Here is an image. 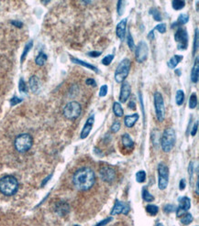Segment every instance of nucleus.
I'll use <instances>...</instances> for the list:
<instances>
[{"label":"nucleus","mask_w":199,"mask_h":226,"mask_svg":"<svg viewBox=\"0 0 199 226\" xmlns=\"http://www.w3.org/2000/svg\"><path fill=\"white\" fill-rule=\"evenodd\" d=\"M95 182V174L91 167H82L73 176V183L79 191H88Z\"/></svg>","instance_id":"nucleus-1"},{"label":"nucleus","mask_w":199,"mask_h":226,"mask_svg":"<svg viewBox=\"0 0 199 226\" xmlns=\"http://www.w3.org/2000/svg\"><path fill=\"white\" fill-rule=\"evenodd\" d=\"M18 190V181L11 175L4 176L0 179V192L6 196H12Z\"/></svg>","instance_id":"nucleus-2"},{"label":"nucleus","mask_w":199,"mask_h":226,"mask_svg":"<svg viewBox=\"0 0 199 226\" xmlns=\"http://www.w3.org/2000/svg\"><path fill=\"white\" fill-rule=\"evenodd\" d=\"M175 141H176V136H175L174 130L172 127L166 128L161 137V147L163 150L166 153L170 152L174 147Z\"/></svg>","instance_id":"nucleus-3"},{"label":"nucleus","mask_w":199,"mask_h":226,"mask_svg":"<svg viewBox=\"0 0 199 226\" xmlns=\"http://www.w3.org/2000/svg\"><path fill=\"white\" fill-rule=\"evenodd\" d=\"M33 145V138L30 134H21L15 138L14 146L16 150L19 153H25L31 148Z\"/></svg>","instance_id":"nucleus-4"},{"label":"nucleus","mask_w":199,"mask_h":226,"mask_svg":"<svg viewBox=\"0 0 199 226\" xmlns=\"http://www.w3.org/2000/svg\"><path fill=\"white\" fill-rule=\"evenodd\" d=\"M130 65L131 62L129 59H124L120 61L115 72V80L118 83H121L126 80L129 73Z\"/></svg>","instance_id":"nucleus-5"},{"label":"nucleus","mask_w":199,"mask_h":226,"mask_svg":"<svg viewBox=\"0 0 199 226\" xmlns=\"http://www.w3.org/2000/svg\"><path fill=\"white\" fill-rule=\"evenodd\" d=\"M62 113H63V115L67 119L75 120L80 116V115L82 113V106L78 102H75V101L69 102L64 106Z\"/></svg>","instance_id":"nucleus-6"},{"label":"nucleus","mask_w":199,"mask_h":226,"mask_svg":"<svg viewBox=\"0 0 199 226\" xmlns=\"http://www.w3.org/2000/svg\"><path fill=\"white\" fill-rule=\"evenodd\" d=\"M154 107H155V113H156V117L159 122H163L165 118V106H164V101L160 92H155L154 93Z\"/></svg>","instance_id":"nucleus-7"},{"label":"nucleus","mask_w":199,"mask_h":226,"mask_svg":"<svg viewBox=\"0 0 199 226\" xmlns=\"http://www.w3.org/2000/svg\"><path fill=\"white\" fill-rule=\"evenodd\" d=\"M158 174H159L158 187L161 191H163L167 188L169 181V169L165 164L160 163L158 165Z\"/></svg>","instance_id":"nucleus-8"},{"label":"nucleus","mask_w":199,"mask_h":226,"mask_svg":"<svg viewBox=\"0 0 199 226\" xmlns=\"http://www.w3.org/2000/svg\"><path fill=\"white\" fill-rule=\"evenodd\" d=\"M174 40L177 42V49L185 50L188 47V32L184 28H178L174 34Z\"/></svg>","instance_id":"nucleus-9"},{"label":"nucleus","mask_w":199,"mask_h":226,"mask_svg":"<svg viewBox=\"0 0 199 226\" xmlns=\"http://www.w3.org/2000/svg\"><path fill=\"white\" fill-rule=\"evenodd\" d=\"M149 54V48L145 41H139L136 47L135 50V58L138 63H142L148 58Z\"/></svg>","instance_id":"nucleus-10"},{"label":"nucleus","mask_w":199,"mask_h":226,"mask_svg":"<svg viewBox=\"0 0 199 226\" xmlns=\"http://www.w3.org/2000/svg\"><path fill=\"white\" fill-rule=\"evenodd\" d=\"M99 175L103 181L110 183L116 178V171L111 167H103L99 171Z\"/></svg>","instance_id":"nucleus-11"},{"label":"nucleus","mask_w":199,"mask_h":226,"mask_svg":"<svg viewBox=\"0 0 199 226\" xmlns=\"http://www.w3.org/2000/svg\"><path fill=\"white\" fill-rule=\"evenodd\" d=\"M129 204H127L123 201H120L119 200H116L114 207L111 211V215H118V214H120V213L127 215L129 213Z\"/></svg>","instance_id":"nucleus-12"},{"label":"nucleus","mask_w":199,"mask_h":226,"mask_svg":"<svg viewBox=\"0 0 199 226\" xmlns=\"http://www.w3.org/2000/svg\"><path fill=\"white\" fill-rule=\"evenodd\" d=\"M94 123H95V115H93L86 120L85 124V126L82 129V132H81V138L82 139H85L89 136V134L92 130Z\"/></svg>","instance_id":"nucleus-13"},{"label":"nucleus","mask_w":199,"mask_h":226,"mask_svg":"<svg viewBox=\"0 0 199 226\" xmlns=\"http://www.w3.org/2000/svg\"><path fill=\"white\" fill-rule=\"evenodd\" d=\"M130 92H131V89H130V85L129 84V82H123L121 84V89H120L119 101L121 103H126L130 95Z\"/></svg>","instance_id":"nucleus-14"},{"label":"nucleus","mask_w":199,"mask_h":226,"mask_svg":"<svg viewBox=\"0 0 199 226\" xmlns=\"http://www.w3.org/2000/svg\"><path fill=\"white\" fill-rule=\"evenodd\" d=\"M126 29H127V18H123L122 20L117 25L116 33L119 40H124L126 37Z\"/></svg>","instance_id":"nucleus-15"},{"label":"nucleus","mask_w":199,"mask_h":226,"mask_svg":"<svg viewBox=\"0 0 199 226\" xmlns=\"http://www.w3.org/2000/svg\"><path fill=\"white\" fill-rule=\"evenodd\" d=\"M70 211V208H69V205L68 203L66 202H60V203H57L56 206H55V212L57 214H59L60 216H64L66 215Z\"/></svg>","instance_id":"nucleus-16"},{"label":"nucleus","mask_w":199,"mask_h":226,"mask_svg":"<svg viewBox=\"0 0 199 226\" xmlns=\"http://www.w3.org/2000/svg\"><path fill=\"white\" fill-rule=\"evenodd\" d=\"M71 60H72L74 63H76V64H78V65H81V66H83V67H85V68H87V69L91 70V71L95 72V73H99V70H98V68H97V67L94 66V65L90 64V63H88V62H86V61L78 60V59H76V58H74V57H71Z\"/></svg>","instance_id":"nucleus-17"},{"label":"nucleus","mask_w":199,"mask_h":226,"mask_svg":"<svg viewBox=\"0 0 199 226\" xmlns=\"http://www.w3.org/2000/svg\"><path fill=\"white\" fill-rule=\"evenodd\" d=\"M199 79V63H198V57L196 58V62L195 65L191 71V81L194 83H197L198 82Z\"/></svg>","instance_id":"nucleus-18"},{"label":"nucleus","mask_w":199,"mask_h":226,"mask_svg":"<svg viewBox=\"0 0 199 226\" xmlns=\"http://www.w3.org/2000/svg\"><path fill=\"white\" fill-rule=\"evenodd\" d=\"M178 201H179V209L183 210L184 211H187L190 207H191V200L189 198L187 197H180L178 199Z\"/></svg>","instance_id":"nucleus-19"},{"label":"nucleus","mask_w":199,"mask_h":226,"mask_svg":"<svg viewBox=\"0 0 199 226\" xmlns=\"http://www.w3.org/2000/svg\"><path fill=\"white\" fill-rule=\"evenodd\" d=\"M138 120V114H133L130 115H127L124 118V123L125 125L127 127H132L134 126V125L136 124V122Z\"/></svg>","instance_id":"nucleus-20"},{"label":"nucleus","mask_w":199,"mask_h":226,"mask_svg":"<svg viewBox=\"0 0 199 226\" xmlns=\"http://www.w3.org/2000/svg\"><path fill=\"white\" fill-rule=\"evenodd\" d=\"M183 56L182 55H174L172 56L167 62V65L170 69H175V67L178 65L179 62H181L183 60Z\"/></svg>","instance_id":"nucleus-21"},{"label":"nucleus","mask_w":199,"mask_h":226,"mask_svg":"<svg viewBox=\"0 0 199 226\" xmlns=\"http://www.w3.org/2000/svg\"><path fill=\"white\" fill-rule=\"evenodd\" d=\"M121 138H122L121 139L122 145L125 148H129H129H133L134 142H133V140L131 139V137H130V136L129 134H124Z\"/></svg>","instance_id":"nucleus-22"},{"label":"nucleus","mask_w":199,"mask_h":226,"mask_svg":"<svg viewBox=\"0 0 199 226\" xmlns=\"http://www.w3.org/2000/svg\"><path fill=\"white\" fill-rule=\"evenodd\" d=\"M29 83H30V88L33 92H37L40 89V81L37 76H31Z\"/></svg>","instance_id":"nucleus-23"},{"label":"nucleus","mask_w":199,"mask_h":226,"mask_svg":"<svg viewBox=\"0 0 199 226\" xmlns=\"http://www.w3.org/2000/svg\"><path fill=\"white\" fill-rule=\"evenodd\" d=\"M113 112L115 114L116 116L118 117H121L124 115V111H123V108L121 105L119 103V102H115L114 105H113Z\"/></svg>","instance_id":"nucleus-24"},{"label":"nucleus","mask_w":199,"mask_h":226,"mask_svg":"<svg viewBox=\"0 0 199 226\" xmlns=\"http://www.w3.org/2000/svg\"><path fill=\"white\" fill-rule=\"evenodd\" d=\"M141 194H142V199H143L145 201H147V202H151V201H153V200H154V197L148 191L147 187L142 188V192H141Z\"/></svg>","instance_id":"nucleus-25"},{"label":"nucleus","mask_w":199,"mask_h":226,"mask_svg":"<svg viewBox=\"0 0 199 226\" xmlns=\"http://www.w3.org/2000/svg\"><path fill=\"white\" fill-rule=\"evenodd\" d=\"M172 7L174 10H181L185 7V1H184V0H173L172 2Z\"/></svg>","instance_id":"nucleus-26"},{"label":"nucleus","mask_w":199,"mask_h":226,"mask_svg":"<svg viewBox=\"0 0 199 226\" xmlns=\"http://www.w3.org/2000/svg\"><path fill=\"white\" fill-rule=\"evenodd\" d=\"M150 14L153 16L155 21H162L163 20V16L161 14L160 10H158L155 7H153V8L150 9Z\"/></svg>","instance_id":"nucleus-27"},{"label":"nucleus","mask_w":199,"mask_h":226,"mask_svg":"<svg viewBox=\"0 0 199 226\" xmlns=\"http://www.w3.org/2000/svg\"><path fill=\"white\" fill-rule=\"evenodd\" d=\"M175 101L177 106H182L184 101V92L182 90H178L176 92L175 95Z\"/></svg>","instance_id":"nucleus-28"},{"label":"nucleus","mask_w":199,"mask_h":226,"mask_svg":"<svg viewBox=\"0 0 199 226\" xmlns=\"http://www.w3.org/2000/svg\"><path fill=\"white\" fill-rule=\"evenodd\" d=\"M46 60H47L46 54L43 53V52H40V54L37 56V58H36V60H35V62H36L37 65H39V66H42V65H44V63L46 62Z\"/></svg>","instance_id":"nucleus-29"},{"label":"nucleus","mask_w":199,"mask_h":226,"mask_svg":"<svg viewBox=\"0 0 199 226\" xmlns=\"http://www.w3.org/2000/svg\"><path fill=\"white\" fill-rule=\"evenodd\" d=\"M152 141H153V145L155 147L159 146V143L161 141V136H160L159 130H153V132L152 133Z\"/></svg>","instance_id":"nucleus-30"},{"label":"nucleus","mask_w":199,"mask_h":226,"mask_svg":"<svg viewBox=\"0 0 199 226\" xmlns=\"http://www.w3.org/2000/svg\"><path fill=\"white\" fill-rule=\"evenodd\" d=\"M180 218H181V223L184 225H188L189 224H191L193 222V216L191 213H188V212H186Z\"/></svg>","instance_id":"nucleus-31"},{"label":"nucleus","mask_w":199,"mask_h":226,"mask_svg":"<svg viewBox=\"0 0 199 226\" xmlns=\"http://www.w3.org/2000/svg\"><path fill=\"white\" fill-rule=\"evenodd\" d=\"M199 30L196 29V33H195V39H194V47H193V54L195 55V53L198 50L199 46Z\"/></svg>","instance_id":"nucleus-32"},{"label":"nucleus","mask_w":199,"mask_h":226,"mask_svg":"<svg viewBox=\"0 0 199 226\" xmlns=\"http://www.w3.org/2000/svg\"><path fill=\"white\" fill-rule=\"evenodd\" d=\"M197 106V93L193 92L190 96L189 99V108L190 109H195Z\"/></svg>","instance_id":"nucleus-33"},{"label":"nucleus","mask_w":199,"mask_h":226,"mask_svg":"<svg viewBox=\"0 0 199 226\" xmlns=\"http://www.w3.org/2000/svg\"><path fill=\"white\" fill-rule=\"evenodd\" d=\"M32 46H33V41H32V40L29 41V42L26 44L25 48H24V50H23V53H22V55H21V62L24 61L25 58H26V56H27V54L29 53V51L31 50V49L32 48Z\"/></svg>","instance_id":"nucleus-34"},{"label":"nucleus","mask_w":199,"mask_h":226,"mask_svg":"<svg viewBox=\"0 0 199 226\" xmlns=\"http://www.w3.org/2000/svg\"><path fill=\"white\" fill-rule=\"evenodd\" d=\"M146 211H147L150 215L155 216V215L158 213V211H159V208H158V206H156V205L149 204V205L146 207Z\"/></svg>","instance_id":"nucleus-35"},{"label":"nucleus","mask_w":199,"mask_h":226,"mask_svg":"<svg viewBox=\"0 0 199 226\" xmlns=\"http://www.w3.org/2000/svg\"><path fill=\"white\" fill-rule=\"evenodd\" d=\"M189 20V16L188 14H181V15L178 16V19H177V24L178 26H181V25H184L188 22Z\"/></svg>","instance_id":"nucleus-36"},{"label":"nucleus","mask_w":199,"mask_h":226,"mask_svg":"<svg viewBox=\"0 0 199 226\" xmlns=\"http://www.w3.org/2000/svg\"><path fill=\"white\" fill-rule=\"evenodd\" d=\"M146 180V172L144 170H139L136 173V181L138 183H142Z\"/></svg>","instance_id":"nucleus-37"},{"label":"nucleus","mask_w":199,"mask_h":226,"mask_svg":"<svg viewBox=\"0 0 199 226\" xmlns=\"http://www.w3.org/2000/svg\"><path fill=\"white\" fill-rule=\"evenodd\" d=\"M127 42H128V46L130 49V50H134L135 49V42H134V40H133L132 35H131L130 32H129L128 39H127Z\"/></svg>","instance_id":"nucleus-38"},{"label":"nucleus","mask_w":199,"mask_h":226,"mask_svg":"<svg viewBox=\"0 0 199 226\" xmlns=\"http://www.w3.org/2000/svg\"><path fill=\"white\" fill-rule=\"evenodd\" d=\"M18 90L20 92H24V93H26L27 92H28V87H27V84H26V82H24V80L21 78L20 80H19V83H18Z\"/></svg>","instance_id":"nucleus-39"},{"label":"nucleus","mask_w":199,"mask_h":226,"mask_svg":"<svg viewBox=\"0 0 199 226\" xmlns=\"http://www.w3.org/2000/svg\"><path fill=\"white\" fill-rule=\"evenodd\" d=\"M114 60V55L113 54H109V55H107L105 58H103V60H102V63L104 64V65H110L111 64V62H112V60Z\"/></svg>","instance_id":"nucleus-40"},{"label":"nucleus","mask_w":199,"mask_h":226,"mask_svg":"<svg viewBox=\"0 0 199 226\" xmlns=\"http://www.w3.org/2000/svg\"><path fill=\"white\" fill-rule=\"evenodd\" d=\"M154 30H157L158 32L163 34L166 32V25L164 23H161V24H158L155 28H154Z\"/></svg>","instance_id":"nucleus-41"},{"label":"nucleus","mask_w":199,"mask_h":226,"mask_svg":"<svg viewBox=\"0 0 199 226\" xmlns=\"http://www.w3.org/2000/svg\"><path fill=\"white\" fill-rule=\"evenodd\" d=\"M126 4L125 1H119L118 2V13H119V16H121L123 14V11H124V5Z\"/></svg>","instance_id":"nucleus-42"},{"label":"nucleus","mask_w":199,"mask_h":226,"mask_svg":"<svg viewBox=\"0 0 199 226\" xmlns=\"http://www.w3.org/2000/svg\"><path fill=\"white\" fill-rule=\"evenodd\" d=\"M107 91H108V87L107 85L104 84L100 87V90H99V96L100 97H105L107 94Z\"/></svg>","instance_id":"nucleus-43"},{"label":"nucleus","mask_w":199,"mask_h":226,"mask_svg":"<svg viewBox=\"0 0 199 226\" xmlns=\"http://www.w3.org/2000/svg\"><path fill=\"white\" fill-rule=\"evenodd\" d=\"M163 211L167 213H170L172 211H176V207L174 205H172V204H166L164 207H163Z\"/></svg>","instance_id":"nucleus-44"},{"label":"nucleus","mask_w":199,"mask_h":226,"mask_svg":"<svg viewBox=\"0 0 199 226\" xmlns=\"http://www.w3.org/2000/svg\"><path fill=\"white\" fill-rule=\"evenodd\" d=\"M111 131L113 133H117L118 131H119L120 129V123L119 122H115L112 125H111Z\"/></svg>","instance_id":"nucleus-45"},{"label":"nucleus","mask_w":199,"mask_h":226,"mask_svg":"<svg viewBox=\"0 0 199 226\" xmlns=\"http://www.w3.org/2000/svg\"><path fill=\"white\" fill-rule=\"evenodd\" d=\"M112 221V218L111 217H108L107 219H104L103 221H101L100 223H98V224H96L95 226H105L107 225V224H109L110 222Z\"/></svg>","instance_id":"nucleus-46"},{"label":"nucleus","mask_w":199,"mask_h":226,"mask_svg":"<svg viewBox=\"0 0 199 226\" xmlns=\"http://www.w3.org/2000/svg\"><path fill=\"white\" fill-rule=\"evenodd\" d=\"M101 54H102L101 51H96V50H93V51H90V52L87 53V55L90 56V57H92V58H97V57H99Z\"/></svg>","instance_id":"nucleus-47"},{"label":"nucleus","mask_w":199,"mask_h":226,"mask_svg":"<svg viewBox=\"0 0 199 226\" xmlns=\"http://www.w3.org/2000/svg\"><path fill=\"white\" fill-rule=\"evenodd\" d=\"M21 101H22V100H21L20 98H18V97H17V96H14V97L10 100V105L12 106H16V105L19 104Z\"/></svg>","instance_id":"nucleus-48"},{"label":"nucleus","mask_w":199,"mask_h":226,"mask_svg":"<svg viewBox=\"0 0 199 226\" xmlns=\"http://www.w3.org/2000/svg\"><path fill=\"white\" fill-rule=\"evenodd\" d=\"M85 83L86 85H89V86H92V87H95L96 86V82L95 81L92 79V78H88L86 81H85Z\"/></svg>","instance_id":"nucleus-49"},{"label":"nucleus","mask_w":199,"mask_h":226,"mask_svg":"<svg viewBox=\"0 0 199 226\" xmlns=\"http://www.w3.org/2000/svg\"><path fill=\"white\" fill-rule=\"evenodd\" d=\"M197 128H198V122H196L194 126H193V129L191 131V136H195L197 135Z\"/></svg>","instance_id":"nucleus-50"},{"label":"nucleus","mask_w":199,"mask_h":226,"mask_svg":"<svg viewBox=\"0 0 199 226\" xmlns=\"http://www.w3.org/2000/svg\"><path fill=\"white\" fill-rule=\"evenodd\" d=\"M188 171H189L190 178H191V181H192L193 174H194V162H190V164H189V167H188Z\"/></svg>","instance_id":"nucleus-51"},{"label":"nucleus","mask_w":199,"mask_h":226,"mask_svg":"<svg viewBox=\"0 0 199 226\" xmlns=\"http://www.w3.org/2000/svg\"><path fill=\"white\" fill-rule=\"evenodd\" d=\"M11 24L14 25V26H16V27L18 28V29H20V28L23 27V23H22L21 21H17V20H13V21H11Z\"/></svg>","instance_id":"nucleus-52"},{"label":"nucleus","mask_w":199,"mask_h":226,"mask_svg":"<svg viewBox=\"0 0 199 226\" xmlns=\"http://www.w3.org/2000/svg\"><path fill=\"white\" fill-rule=\"evenodd\" d=\"M185 185H186L185 180L182 179L181 181H180V183H179V189H180V191H184V189H185Z\"/></svg>","instance_id":"nucleus-53"},{"label":"nucleus","mask_w":199,"mask_h":226,"mask_svg":"<svg viewBox=\"0 0 199 226\" xmlns=\"http://www.w3.org/2000/svg\"><path fill=\"white\" fill-rule=\"evenodd\" d=\"M129 108H130L131 110H135L136 109V105H135V102L134 101H130L129 103Z\"/></svg>","instance_id":"nucleus-54"},{"label":"nucleus","mask_w":199,"mask_h":226,"mask_svg":"<svg viewBox=\"0 0 199 226\" xmlns=\"http://www.w3.org/2000/svg\"><path fill=\"white\" fill-rule=\"evenodd\" d=\"M148 39L150 40H153V39H154V30H153L151 32H149V34H148Z\"/></svg>","instance_id":"nucleus-55"},{"label":"nucleus","mask_w":199,"mask_h":226,"mask_svg":"<svg viewBox=\"0 0 199 226\" xmlns=\"http://www.w3.org/2000/svg\"><path fill=\"white\" fill-rule=\"evenodd\" d=\"M51 177H52V174H51V175H50L49 177H47L46 179H45L44 181H42V184H41V187H43V186H44V185H45V184H46V183H47V181H49V180H50V179H51Z\"/></svg>","instance_id":"nucleus-56"},{"label":"nucleus","mask_w":199,"mask_h":226,"mask_svg":"<svg viewBox=\"0 0 199 226\" xmlns=\"http://www.w3.org/2000/svg\"><path fill=\"white\" fill-rule=\"evenodd\" d=\"M199 181H197V183H196V193H197V195H198V183Z\"/></svg>","instance_id":"nucleus-57"},{"label":"nucleus","mask_w":199,"mask_h":226,"mask_svg":"<svg viewBox=\"0 0 199 226\" xmlns=\"http://www.w3.org/2000/svg\"><path fill=\"white\" fill-rule=\"evenodd\" d=\"M175 73H176L178 76L181 75V71H180V70H176V71H175Z\"/></svg>","instance_id":"nucleus-58"},{"label":"nucleus","mask_w":199,"mask_h":226,"mask_svg":"<svg viewBox=\"0 0 199 226\" xmlns=\"http://www.w3.org/2000/svg\"><path fill=\"white\" fill-rule=\"evenodd\" d=\"M197 11H198V1H197Z\"/></svg>","instance_id":"nucleus-59"},{"label":"nucleus","mask_w":199,"mask_h":226,"mask_svg":"<svg viewBox=\"0 0 199 226\" xmlns=\"http://www.w3.org/2000/svg\"><path fill=\"white\" fill-rule=\"evenodd\" d=\"M156 226H163V224L159 223V224H157V225H156Z\"/></svg>","instance_id":"nucleus-60"},{"label":"nucleus","mask_w":199,"mask_h":226,"mask_svg":"<svg viewBox=\"0 0 199 226\" xmlns=\"http://www.w3.org/2000/svg\"><path fill=\"white\" fill-rule=\"evenodd\" d=\"M75 226H79V225H75Z\"/></svg>","instance_id":"nucleus-61"}]
</instances>
